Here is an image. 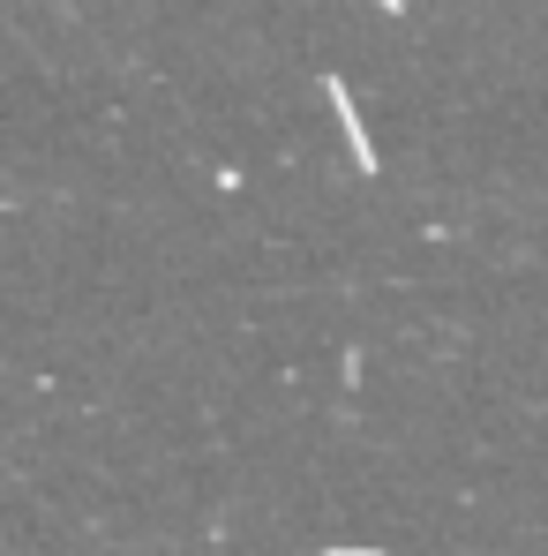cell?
Returning <instances> with one entry per match:
<instances>
[{
    "label": "cell",
    "mask_w": 548,
    "mask_h": 556,
    "mask_svg": "<svg viewBox=\"0 0 548 556\" xmlns=\"http://www.w3.org/2000/svg\"><path fill=\"white\" fill-rule=\"evenodd\" d=\"M323 98H331V105H339V121H346V151H354V166H361V174H375V143H368L361 113H354V91H346V76H323Z\"/></svg>",
    "instance_id": "cell-1"
}]
</instances>
